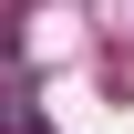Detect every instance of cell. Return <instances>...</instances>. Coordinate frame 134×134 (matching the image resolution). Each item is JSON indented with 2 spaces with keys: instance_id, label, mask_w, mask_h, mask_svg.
Returning a JSON list of instances; mask_svg holds the SVG:
<instances>
[{
  "instance_id": "6da1fadb",
  "label": "cell",
  "mask_w": 134,
  "mask_h": 134,
  "mask_svg": "<svg viewBox=\"0 0 134 134\" xmlns=\"http://www.w3.org/2000/svg\"><path fill=\"white\" fill-rule=\"evenodd\" d=\"M0 134H31V124H21V114H0Z\"/></svg>"
}]
</instances>
